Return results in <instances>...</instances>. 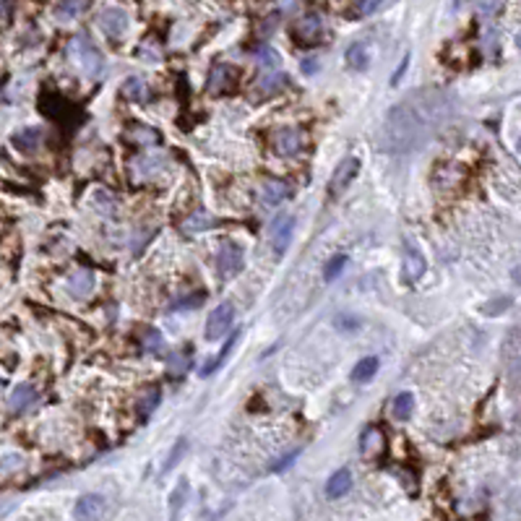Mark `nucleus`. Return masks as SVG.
<instances>
[{"mask_svg":"<svg viewBox=\"0 0 521 521\" xmlns=\"http://www.w3.org/2000/svg\"><path fill=\"white\" fill-rule=\"evenodd\" d=\"M453 97L443 89H423L393 105L378 130V146L384 151H412L425 146L451 118Z\"/></svg>","mask_w":521,"mask_h":521,"instance_id":"f257e3e1","label":"nucleus"},{"mask_svg":"<svg viewBox=\"0 0 521 521\" xmlns=\"http://www.w3.org/2000/svg\"><path fill=\"white\" fill-rule=\"evenodd\" d=\"M68 58L79 66L81 73L89 76V79H99L102 70H105V58H102V52H99V50L91 45V40L84 37V34H79V37L70 40Z\"/></svg>","mask_w":521,"mask_h":521,"instance_id":"f03ea898","label":"nucleus"},{"mask_svg":"<svg viewBox=\"0 0 521 521\" xmlns=\"http://www.w3.org/2000/svg\"><path fill=\"white\" fill-rule=\"evenodd\" d=\"M232 324H235V308H232L229 303L217 305V308L211 310V315H209V321H206V339H209V342H217V339H222V336L232 329Z\"/></svg>","mask_w":521,"mask_h":521,"instance_id":"7ed1b4c3","label":"nucleus"},{"mask_svg":"<svg viewBox=\"0 0 521 521\" xmlns=\"http://www.w3.org/2000/svg\"><path fill=\"white\" fill-rule=\"evenodd\" d=\"M217 266H219V274L222 276L240 274L243 266H246V253H243V248L237 246V243H232V240H227L225 246L219 248Z\"/></svg>","mask_w":521,"mask_h":521,"instance_id":"20e7f679","label":"nucleus"},{"mask_svg":"<svg viewBox=\"0 0 521 521\" xmlns=\"http://www.w3.org/2000/svg\"><path fill=\"white\" fill-rule=\"evenodd\" d=\"M99 27H102V31L107 34L110 40H120L126 31H128L130 27V19L128 13L123 8H105L102 13H99Z\"/></svg>","mask_w":521,"mask_h":521,"instance_id":"39448f33","label":"nucleus"},{"mask_svg":"<svg viewBox=\"0 0 521 521\" xmlns=\"http://www.w3.org/2000/svg\"><path fill=\"white\" fill-rule=\"evenodd\" d=\"M425 269H428V264H425L423 250L407 237L404 240V276H407V282H420Z\"/></svg>","mask_w":521,"mask_h":521,"instance_id":"423d86ee","label":"nucleus"},{"mask_svg":"<svg viewBox=\"0 0 521 521\" xmlns=\"http://www.w3.org/2000/svg\"><path fill=\"white\" fill-rule=\"evenodd\" d=\"M292 232H295V217L292 214H279L271 225V248H274L276 256H282L292 240Z\"/></svg>","mask_w":521,"mask_h":521,"instance_id":"0eeeda50","label":"nucleus"},{"mask_svg":"<svg viewBox=\"0 0 521 521\" xmlns=\"http://www.w3.org/2000/svg\"><path fill=\"white\" fill-rule=\"evenodd\" d=\"M357 172H360V159L347 157L345 162L336 167V172L331 175V180H329V193H331V196L345 193L347 186H349L354 177H357Z\"/></svg>","mask_w":521,"mask_h":521,"instance_id":"6e6552de","label":"nucleus"},{"mask_svg":"<svg viewBox=\"0 0 521 521\" xmlns=\"http://www.w3.org/2000/svg\"><path fill=\"white\" fill-rule=\"evenodd\" d=\"M292 34L300 42H305V45H315V42L321 40V34H324V19L318 13H308V16H303L295 24Z\"/></svg>","mask_w":521,"mask_h":521,"instance_id":"1a4fd4ad","label":"nucleus"},{"mask_svg":"<svg viewBox=\"0 0 521 521\" xmlns=\"http://www.w3.org/2000/svg\"><path fill=\"white\" fill-rule=\"evenodd\" d=\"M105 511H107V501L94 492L79 498V503H76V519H102Z\"/></svg>","mask_w":521,"mask_h":521,"instance_id":"9d476101","label":"nucleus"},{"mask_svg":"<svg viewBox=\"0 0 521 521\" xmlns=\"http://www.w3.org/2000/svg\"><path fill=\"white\" fill-rule=\"evenodd\" d=\"M274 141H276V151L282 157H295V154H300V149H303V133L297 128L279 130Z\"/></svg>","mask_w":521,"mask_h":521,"instance_id":"9b49d317","label":"nucleus"},{"mask_svg":"<svg viewBox=\"0 0 521 521\" xmlns=\"http://www.w3.org/2000/svg\"><path fill=\"white\" fill-rule=\"evenodd\" d=\"M289 196H292V188L285 180H266L264 190H261V198H264L266 206H279Z\"/></svg>","mask_w":521,"mask_h":521,"instance_id":"f8f14e48","label":"nucleus"},{"mask_svg":"<svg viewBox=\"0 0 521 521\" xmlns=\"http://www.w3.org/2000/svg\"><path fill=\"white\" fill-rule=\"evenodd\" d=\"M34 402H37V391H34L29 384H19L8 396V409L10 412H24V409H29Z\"/></svg>","mask_w":521,"mask_h":521,"instance_id":"ddd939ff","label":"nucleus"},{"mask_svg":"<svg viewBox=\"0 0 521 521\" xmlns=\"http://www.w3.org/2000/svg\"><path fill=\"white\" fill-rule=\"evenodd\" d=\"M133 169L138 177H154L165 169V157L162 154H141L133 159Z\"/></svg>","mask_w":521,"mask_h":521,"instance_id":"4468645a","label":"nucleus"},{"mask_svg":"<svg viewBox=\"0 0 521 521\" xmlns=\"http://www.w3.org/2000/svg\"><path fill=\"white\" fill-rule=\"evenodd\" d=\"M384 433L378 430V428H368L363 433V441H360V453H363L365 459H375L378 453L384 451Z\"/></svg>","mask_w":521,"mask_h":521,"instance_id":"2eb2a0df","label":"nucleus"},{"mask_svg":"<svg viewBox=\"0 0 521 521\" xmlns=\"http://www.w3.org/2000/svg\"><path fill=\"white\" fill-rule=\"evenodd\" d=\"M349 490H352V474H349V469H336L331 474L329 485H326V495L329 498H342Z\"/></svg>","mask_w":521,"mask_h":521,"instance_id":"dca6fc26","label":"nucleus"},{"mask_svg":"<svg viewBox=\"0 0 521 521\" xmlns=\"http://www.w3.org/2000/svg\"><path fill=\"white\" fill-rule=\"evenodd\" d=\"M68 289L73 297H89L91 295V289H94V274L91 271H86V269H79L76 274L70 276L68 282Z\"/></svg>","mask_w":521,"mask_h":521,"instance_id":"f3484780","label":"nucleus"},{"mask_svg":"<svg viewBox=\"0 0 521 521\" xmlns=\"http://www.w3.org/2000/svg\"><path fill=\"white\" fill-rule=\"evenodd\" d=\"M232 81H235V73H232V68L219 63L217 68L211 70V76H209V86L206 89L211 91V94H222L227 86H232Z\"/></svg>","mask_w":521,"mask_h":521,"instance_id":"a211bd4d","label":"nucleus"},{"mask_svg":"<svg viewBox=\"0 0 521 521\" xmlns=\"http://www.w3.org/2000/svg\"><path fill=\"white\" fill-rule=\"evenodd\" d=\"M86 8H89V0H60L58 8H55V19H58L60 24H66V21L79 19Z\"/></svg>","mask_w":521,"mask_h":521,"instance_id":"6ab92c4d","label":"nucleus"},{"mask_svg":"<svg viewBox=\"0 0 521 521\" xmlns=\"http://www.w3.org/2000/svg\"><path fill=\"white\" fill-rule=\"evenodd\" d=\"M214 225H217V219L211 217V214H206V211H193V214L183 222V232H188V235H198V232L211 229Z\"/></svg>","mask_w":521,"mask_h":521,"instance_id":"aec40b11","label":"nucleus"},{"mask_svg":"<svg viewBox=\"0 0 521 521\" xmlns=\"http://www.w3.org/2000/svg\"><path fill=\"white\" fill-rule=\"evenodd\" d=\"M13 146L21 149V151H37L42 141V130L40 128H24L19 133H13Z\"/></svg>","mask_w":521,"mask_h":521,"instance_id":"412c9836","label":"nucleus"},{"mask_svg":"<svg viewBox=\"0 0 521 521\" xmlns=\"http://www.w3.org/2000/svg\"><path fill=\"white\" fill-rule=\"evenodd\" d=\"M347 66L354 70H365L368 63H370V52H368V45L365 42H354L352 47L347 50Z\"/></svg>","mask_w":521,"mask_h":521,"instance_id":"4be33fe9","label":"nucleus"},{"mask_svg":"<svg viewBox=\"0 0 521 521\" xmlns=\"http://www.w3.org/2000/svg\"><path fill=\"white\" fill-rule=\"evenodd\" d=\"M285 73H282V68L276 70H264V76L256 81V86L261 94H274V91H279V89L285 86Z\"/></svg>","mask_w":521,"mask_h":521,"instance_id":"5701e85b","label":"nucleus"},{"mask_svg":"<svg viewBox=\"0 0 521 521\" xmlns=\"http://www.w3.org/2000/svg\"><path fill=\"white\" fill-rule=\"evenodd\" d=\"M237 336H240V331H235V334H232V339H229V342H227V345L222 347V349H219V354L214 357V360H209V363L204 365V368H201V378H209V375L217 373L219 368H222V363L227 360V354L232 352V347L237 345Z\"/></svg>","mask_w":521,"mask_h":521,"instance_id":"b1692460","label":"nucleus"},{"mask_svg":"<svg viewBox=\"0 0 521 521\" xmlns=\"http://www.w3.org/2000/svg\"><path fill=\"white\" fill-rule=\"evenodd\" d=\"M375 373H378V357H363L360 363L354 365L352 378L360 381V384H365V381H370Z\"/></svg>","mask_w":521,"mask_h":521,"instance_id":"393cba45","label":"nucleus"},{"mask_svg":"<svg viewBox=\"0 0 521 521\" xmlns=\"http://www.w3.org/2000/svg\"><path fill=\"white\" fill-rule=\"evenodd\" d=\"M393 417L396 420H409L412 417V409H414V396L412 393H399L396 399H393Z\"/></svg>","mask_w":521,"mask_h":521,"instance_id":"a878e982","label":"nucleus"},{"mask_svg":"<svg viewBox=\"0 0 521 521\" xmlns=\"http://www.w3.org/2000/svg\"><path fill=\"white\" fill-rule=\"evenodd\" d=\"M146 91V81L141 76H130V79L123 81V97H128L130 102H138Z\"/></svg>","mask_w":521,"mask_h":521,"instance_id":"bb28decb","label":"nucleus"},{"mask_svg":"<svg viewBox=\"0 0 521 521\" xmlns=\"http://www.w3.org/2000/svg\"><path fill=\"white\" fill-rule=\"evenodd\" d=\"M258 66H261V70H276L282 66V58L274 47H261L258 50Z\"/></svg>","mask_w":521,"mask_h":521,"instance_id":"cd10ccee","label":"nucleus"},{"mask_svg":"<svg viewBox=\"0 0 521 521\" xmlns=\"http://www.w3.org/2000/svg\"><path fill=\"white\" fill-rule=\"evenodd\" d=\"M94 206H97L102 214L112 217L115 209H118V204H115V198L112 196H107V190H97V193H94Z\"/></svg>","mask_w":521,"mask_h":521,"instance_id":"c85d7f7f","label":"nucleus"},{"mask_svg":"<svg viewBox=\"0 0 521 521\" xmlns=\"http://www.w3.org/2000/svg\"><path fill=\"white\" fill-rule=\"evenodd\" d=\"M188 495V480H180L175 485V490L169 492V506H172V516H177L180 513V506H183V501H186Z\"/></svg>","mask_w":521,"mask_h":521,"instance_id":"c756f323","label":"nucleus"},{"mask_svg":"<svg viewBox=\"0 0 521 521\" xmlns=\"http://www.w3.org/2000/svg\"><path fill=\"white\" fill-rule=\"evenodd\" d=\"M157 404H159V388H151L149 393L141 396V402H138V414L146 417V414H151L157 409Z\"/></svg>","mask_w":521,"mask_h":521,"instance_id":"7c9ffc66","label":"nucleus"},{"mask_svg":"<svg viewBox=\"0 0 521 521\" xmlns=\"http://www.w3.org/2000/svg\"><path fill=\"white\" fill-rule=\"evenodd\" d=\"M345 266H347V256H334L331 261H329V264H326L324 279H326V282H334L336 276L345 271Z\"/></svg>","mask_w":521,"mask_h":521,"instance_id":"2f4dec72","label":"nucleus"},{"mask_svg":"<svg viewBox=\"0 0 521 521\" xmlns=\"http://www.w3.org/2000/svg\"><path fill=\"white\" fill-rule=\"evenodd\" d=\"M128 138H130V141H136L138 146H149V144H157L159 133H157V130H149V128H141V126H138V128L133 130Z\"/></svg>","mask_w":521,"mask_h":521,"instance_id":"473e14b6","label":"nucleus"},{"mask_svg":"<svg viewBox=\"0 0 521 521\" xmlns=\"http://www.w3.org/2000/svg\"><path fill=\"white\" fill-rule=\"evenodd\" d=\"M141 345H144L146 352H159L165 342H162V334H159L157 329H149V331H144V336H141Z\"/></svg>","mask_w":521,"mask_h":521,"instance_id":"72a5a7b5","label":"nucleus"},{"mask_svg":"<svg viewBox=\"0 0 521 521\" xmlns=\"http://www.w3.org/2000/svg\"><path fill=\"white\" fill-rule=\"evenodd\" d=\"M188 363H190V360H188V357H186V354H183V352L169 354V360H167V370H169V373H172V375H183V373H186Z\"/></svg>","mask_w":521,"mask_h":521,"instance_id":"f704fd0d","label":"nucleus"},{"mask_svg":"<svg viewBox=\"0 0 521 521\" xmlns=\"http://www.w3.org/2000/svg\"><path fill=\"white\" fill-rule=\"evenodd\" d=\"M186 448H188V441H186V438H180V441H177L175 446H172V451H169L167 464H165V472H167V469H172V467H175V464H177V459H180V456L186 453Z\"/></svg>","mask_w":521,"mask_h":521,"instance_id":"c9c22d12","label":"nucleus"},{"mask_svg":"<svg viewBox=\"0 0 521 521\" xmlns=\"http://www.w3.org/2000/svg\"><path fill=\"white\" fill-rule=\"evenodd\" d=\"M24 467V459L21 456H16V453H10V456H3L0 459V472H16V469H21Z\"/></svg>","mask_w":521,"mask_h":521,"instance_id":"e433bc0d","label":"nucleus"},{"mask_svg":"<svg viewBox=\"0 0 521 521\" xmlns=\"http://www.w3.org/2000/svg\"><path fill=\"white\" fill-rule=\"evenodd\" d=\"M300 456V448H295V451H289V453H285L282 459H276L274 464H271V472H285L287 467H292L295 464V459Z\"/></svg>","mask_w":521,"mask_h":521,"instance_id":"4c0bfd02","label":"nucleus"},{"mask_svg":"<svg viewBox=\"0 0 521 521\" xmlns=\"http://www.w3.org/2000/svg\"><path fill=\"white\" fill-rule=\"evenodd\" d=\"M498 8H501V0H482V3H480V16H482V19H490Z\"/></svg>","mask_w":521,"mask_h":521,"instance_id":"58836bf2","label":"nucleus"},{"mask_svg":"<svg viewBox=\"0 0 521 521\" xmlns=\"http://www.w3.org/2000/svg\"><path fill=\"white\" fill-rule=\"evenodd\" d=\"M381 3H384V0H360V3H357V13H360V16H370L373 10H378Z\"/></svg>","mask_w":521,"mask_h":521,"instance_id":"ea45409f","label":"nucleus"},{"mask_svg":"<svg viewBox=\"0 0 521 521\" xmlns=\"http://www.w3.org/2000/svg\"><path fill=\"white\" fill-rule=\"evenodd\" d=\"M10 13H13V3L10 0H0V24H8Z\"/></svg>","mask_w":521,"mask_h":521,"instance_id":"a19ab883","label":"nucleus"},{"mask_svg":"<svg viewBox=\"0 0 521 521\" xmlns=\"http://www.w3.org/2000/svg\"><path fill=\"white\" fill-rule=\"evenodd\" d=\"M407 66H409V55H404V60H402V66H399V70H396V73L391 76V86H396V84H399V79L404 76V70H407Z\"/></svg>","mask_w":521,"mask_h":521,"instance_id":"79ce46f5","label":"nucleus"},{"mask_svg":"<svg viewBox=\"0 0 521 521\" xmlns=\"http://www.w3.org/2000/svg\"><path fill=\"white\" fill-rule=\"evenodd\" d=\"M303 70H305V73H313V70H318V60H303Z\"/></svg>","mask_w":521,"mask_h":521,"instance_id":"37998d69","label":"nucleus"},{"mask_svg":"<svg viewBox=\"0 0 521 521\" xmlns=\"http://www.w3.org/2000/svg\"><path fill=\"white\" fill-rule=\"evenodd\" d=\"M464 3H469V0H453V6H464Z\"/></svg>","mask_w":521,"mask_h":521,"instance_id":"c03bdc74","label":"nucleus"}]
</instances>
